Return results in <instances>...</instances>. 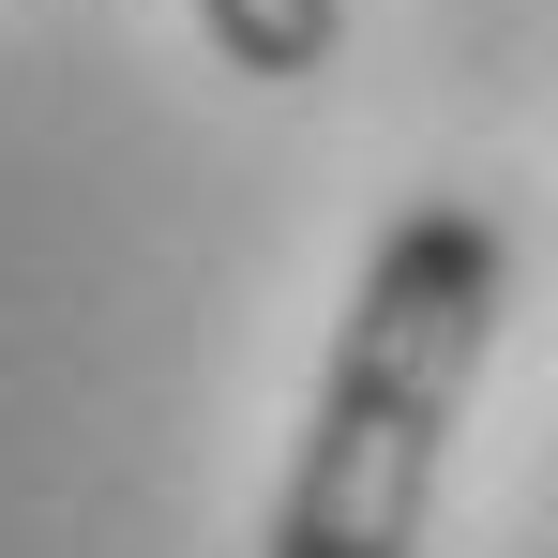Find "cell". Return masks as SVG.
<instances>
[{"instance_id":"6da1fadb","label":"cell","mask_w":558,"mask_h":558,"mask_svg":"<svg viewBox=\"0 0 558 558\" xmlns=\"http://www.w3.org/2000/svg\"><path fill=\"white\" fill-rule=\"evenodd\" d=\"M498 332H513V227L483 196H408L332 302L317 392L257 498V558H423Z\"/></svg>"},{"instance_id":"7a4b0ae2","label":"cell","mask_w":558,"mask_h":558,"mask_svg":"<svg viewBox=\"0 0 558 558\" xmlns=\"http://www.w3.org/2000/svg\"><path fill=\"white\" fill-rule=\"evenodd\" d=\"M196 46L257 92H317L332 46H348V0H196Z\"/></svg>"}]
</instances>
